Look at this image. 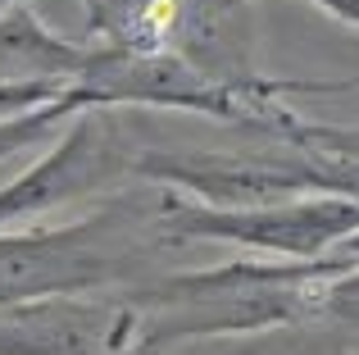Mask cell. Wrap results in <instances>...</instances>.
<instances>
[{"label":"cell","instance_id":"1","mask_svg":"<svg viewBox=\"0 0 359 355\" xmlns=\"http://www.w3.org/2000/svg\"><path fill=\"white\" fill-rule=\"evenodd\" d=\"M164 187H128L60 228L0 232V310L50 296H128L150 287L155 260L173 250L159 228Z\"/></svg>","mask_w":359,"mask_h":355},{"label":"cell","instance_id":"2","mask_svg":"<svg viewBox=\"0 0 359 355\" xmlns=\"http://www.w3.org/2000/svg\"><path fill=\"white\" fill-rule=\"evenodd\" d=\"M146 146L132 133V109H82L60 128L32 169L0 187V232L23 228L64 205L109 201L137 182ZM141 187V182H137Z\"/></svg>","mask_w":359,"mask_h":355},{"label":"cell","instance_id":"3","mask_svg":"<svg viewBox=\"0 0 359 355\" xmlns=\"http://www.w3.org/2000/svg\"><path fill=\"white\" fill-rule=\"evenodd\" d=\"M159 228L173 246L191 241H214V246H237L250 250L255 260H291L309 264L323 260L332 246L359 232V205L346 196H291V201H269V205H201L182 192L164 187V214Z\"/></svg>","mask_w":359,"mask_h":355},{"label":"cell","instance_id":"4","mask_svg":"<svg viewBox=\"0 0 359 355\" xmlns=\"http://www.w3.org/2000/svg\"><path fill=\"white\" fill-rule=\"evenodd\" d=\"M128 296H50L0 310V355H137Z\"/></svg>","mask_w":359,"mask_h":355},{"label":"cell","instance_id":"5","mask_svg":"<svg viewBox=\"0 0 359 355\" xmlns=\"http://www.w3.org/2000/svg\"><path fill=\"white\" fill-rule=\"evenodd\" d=\"M100 46L60 36L27 0L0 14V87H55L73 91L91 73Z\"/></svg>","mask_w":359,"mask_h":355},{"label":"cell","instance_id":"6","mask_svg":"<svg viewBox=\"0 0 359 355\" xmlns=\"http://www.w3.org/2000/svg\"><path fill=\"white\" fill-rule=\"evenodd\" d=\"M82 109H96V105H91L87 91L73 87V91H64L60 100H46V105L23 109V114H14V119H0V164L14 160L27 146H41V142H50V137H60V128L69 123L73 114H82Z\"/></svg>","mask_w":359,"mask_h":355},{"label":"cell","instance_id":"7","mask_svg":"<svg viewBox=\"0 0 359 355\" xmlns=\"http://www.w3.org/2000/svg\"><path fill=\"white\" fill-rule=\"evenodd\" d=\"M60 96L64 91H55V87H0V119H14L23 109H36V105L60 100Z\"/></svg>","mask_w":359,"mask_h":355},{"label":"cell","instance_id":"8","mask_svg":"<svg viewBox=\"0 0 359 355\" xmlns=\"http://www.w3.org/2000/svg\"><path fill=\"white\" fill-rule=\"evenodd\" d=\"M232 5H245V0H232ZM309 5H318V9H327L332 18H341V23H351V27H359V0H309Z\"/></svg>","mask_w":359,"mask_h":355}]
</instances>
